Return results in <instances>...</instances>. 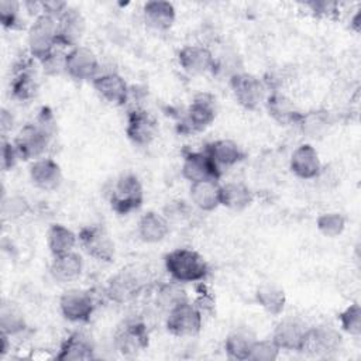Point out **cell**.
<instances>
[{
  "label": "cell",
  "instance_id": "1",
  "mask_svg": "<svg viewBox=\"0 0 361 361\" xmlns=\"http://www.w3.org/2000/svg\"><path fill=\"white\" fill-rule=\"evenodd\" d=\"M56 133V120L49 107L44 106L32 123L25 124L14 138L21 159H37L48 148Z\"/></svg>",
  "mask_w": 361,
  "mask_h": 361
},
{
  "label": "cell",
  "instance_id": "2",
  "mask_svg": "<svg viewBox=\"0 0 361 361\" xmlns=\"http://www.w3.org/2000/svg\"><path fill=\"white\" fill-rule=\"evenodd\" d=\"M165 268L176 282H202L209 274L206 259L192 248H175L165 255Z\"/></svg>",
  "mask_w": 361,
  "mask_h": 361
},
{
  "label": "cell",
  "instance_id": "3",
  "mask_svg": "<svg viewBox=\"0 0 361 361\" xmlns=\"http://www.w3.org/2000/svg\"><path fill=\"white\" fill-rule=\"evenodd\" d=\"M27 42L30 55L37 61L52 52L58 47L56 18L44 13L37 16L28 28Z\"/></svg>",
  "mask_w": 361,
  "mask_h": 361
},
{
  "label": "cell",
  "instance_id": "4",
  "mask_svg": "<svg viewBox=\"0 0 361 361\" xmlns=\"http://www.w3.org/2000/svg\"><path fill=\"white\" fill-rule=\"evenodd\" d=\"M216 97L210 93H199L185 110L178 127L180 133H199L207 128L216 118Z\"/></svg>",
  "mask_w": 361,
  "mask_h": 361
},
{
  "label": "cell",
  "instance_id": "5",
  "mask_svg": "<svg viewBox=\"0 0 361 361\" xmlns=\"http://www.w3.org/2000/svg\"><path fill=\"white\" fill-rule=\"evenodd\" d=\"M144 189L140 179L133 173H123L117 178L111 193L110 206L118 214H128L141 207Z\"/></svg>",
  "mask_w": 361,
  "mask_h": 361
},
{
  "label": "cell",
  "instance_id": "6",
  "mask_svg": "<svg viewBox=\"0 0 361 361\" xmlns=\"http://www.w3.org/2000/svg\"><path fill=\"white\" fill-rule=\"evenodd\" d=\"M230 87L240 106L247 110H257L267 99V85L255 75L235 72L230 76Z\"/></svg>",
  "mask_w": 361,
  "mask_h": 361
},
{
  "label": "cell",
  "instance_id": "7",
  "mask_svg": "<svg viewBox=\"0 0 361 361\" xmlns=\"http://www.w3.org/2000/svg\"><path fill=\"white\" fill-rule=\"evenodd\" d=\"M203 324L202 312L189 300L179 303L168 312L166 329L176 337L196 336Z\"/></svg>",
  "mask_w": 361,
  "mask_h": 361
},
{
  "label": "cell",
  "instance_id": "8",
  "mask_svg": "<svg viewBox=\"0 0 361 361\" xmlns=\"http://www.w3.org/2000/svg\"><path fill=\"white\" fill-rule=\"evenodd\" d=\"M341 343V334L331 326L309 327L299 351L314 357H327L338 351Z\"/></svg>",
  "mask_w": 361,
  "mask_h": 361
},
{
  "label": "cell",
  "instance_id": "9",
  "mask_svg": "<svg viewBox=\"0 0 361 361\" xmlns=\"http://www.w3.org/2000/svg\"><path fill=\"white\" fill-rule=\"evenodd\" d=\"M65 72L75 80H93L100 73V63L90 48L78 45L66 51Z\"/></svg>",
  "mask_w": 361,
  "mask_h": 361
},
{
  "label": "cell",
  "instance_id": "10",
  "mask_svg": "<svg viewBox=\"0 0 361 361\" xmlns=\"http://www.w3.org/2000/svg\"><path fill=\"white\" fill-rule=\"evenodd\" d=\"M144 288L141 275L134 269H120L106 285V296L116 303H127L138 296Z\"/></svg>",
  "mask_w": 361,
  "mask_h": 361
},
{
  "label": "cell",
  "instance_id": "11",
  "mask_svg": "<svg viewBox=\"0 0 361 361\" xmlns=\"http://www.w3.org/2000/svg\"><path fill=\"white\" fill-rule=\"evenodd\" d=\"M78 240L82 248L94 259L111 262L114 258V243L107 231L100 226H86L79 234Z\"/></svg>",
  "mask_w": 361,
  "mask_h": 361
},
{
  "label": "cell",
  "instance_id": "12",
  "mask_svg": "<svg viewBox=\"0 0 361 361\" xmlns=\"http://www.w3.org/2000/svg\"><path fill=\"white\" fill-rule=\"evenodd\" d=\"M126 134L133 144L145 147L158 135V123L147 110L134 109L127 116Z\"/></svg>",
  "mask_w": 361,
  "mask_h": 361
},
{
  "label": "cell",
  "instance_id": "13",
  "mask_svg": "<svg viewBox=\"0 0 361 361\" xmlns=\"http://www.w3.org/2000/svg\"><path fill=\"white\" fill-rule=\"evenodd\" d=\"M182 175L190 183L206 180V179H216L219 180L221 175V168L210 158L206 151H189L183 155L182 162Z\"/></svg>",
  "mask_w": 361,
  "mask_h": 361
},
{
  "label": "cell",
  "instance_id": "14",
  "mask_svg": "<svg viewBox=\"0 0 361 361\" xmlns=\"http://www.w3.org/2000/svg\"><path fill=\"white\" fill-rule=\"evenodd\" d=\"M59 309L62 316L69 322H87L94 312V300L86 290L71 289L62 293L59 299Z\"/></svg>",
  "mask_w": 361,
  "mask_h": 361
},
{
  "label": "cell",
  "instance_id": "15",
  "mask_svg": "<svg viewBox=\"0 0 361 361\" xmlns=\"http://www.w3.org/2000/svg\"><path fill=\"white\" fill-rule=\"evenodd\" d=\"M58 45L62 48H73L79 45L86 31V20L83 14L73 7H68L58 18Z\"/></svg>",
  "mask_w": 361,
  "mask_h": 361
},
{
  "label": "cell",
  "instance_id": "16",
  "mask_svg": "<svg viewBox=\"0 0 361 361\" xmlns=\"http://www.w3.org/2000/svg\"><path fill=\"white\" fill-rule=\"evenodd\" d=\"M114 345L123 355H135L148 347V331L141 322H128L114 336Z\"/></svg>",
  "mask_w": 361,
  "mask_h": 361
},
{
  "label": "cell",
  "instance_id": "17",
  "mask_svg": "<svg viewBox=\"0 0 361 361\" xmlns=\"http://www.w3.org/2000/svg\"><path fill=\"white\" fill-rule=\"evenodd\" d=\"M307 329L309 327L300 319L289 316L276 324L272 333V340L279 350L299 351Z\"/></svg>",
  "mask_w": 361,
  "mask_h": 361
},
{
  "label": "cell",
  "instance_id": "18",
  "mask_svg": "<svg viewBox=\"0 0 361 361\" xmlns=\"http://www.w3.org/2000/svg\"><path fill=\"white\" fill-rule=\"evenodd\" d=\"M290 171L300 179H314L322 173L319 152L310 144H300L290 155Z\"/></svg>",
  "mask_w": 361,
  "mask_h": 361
},
{
  "label": "cell",
  "instance_id": "19",
  "mask_svg": "<svg viewBox=\"0 0 361 361\" xmlns=\"http://www.w3.org/2000/svg\"><path fill=\"white\" fill-rule=\"evenodd\" d=\"M180 68L190 75H200L214 69L216 59L209 48L203 45H186L178 52Z\"/></svg>",
  "mask_w": 361,
  "mask_h": 361
},
{
  "label": "cell",
  "instance_id": "20",
  "mask_svg": "<svg viewBox=\"0 0 361 361\" xmlns=\"http://www.w3.org/2000/svg\"><path fill=\"white\" fill-rule=\"evenodd\" d=\"M92 85L94 90L109 103L113 104H124L128 99V87L126 80L116 72H103L99 73Z\"/></svg>",
  "mask_w": 361,
  "mask_h": 361
},
{
  "label": "cell",
  "instance_id": "21",
  "mask_svg": "<svg viewBox=\"0 0 361 361\" xmlns=\"http://www.w3.org/2000/svg\"><path fill=\"white\" fill-rule=\"evenodd\" d=\"M30 178L32 183L42 190H54L62 182V171L52 158H37L30 165Z\"/></svg>",
  "mask_w": 361,
  "mask_h": 361
},
{
  "label": "cell",
  "instance_id": "22",
  "mask_svg": "<svg viewBox=\"0 0 361 361\" xmlns=\"http://www.w3.org/2000/svg\"><path fill=\"white\" fill-rule=\"evenodd\" d=\"M55 358L61 361H87L94 358V348L87 336L75 331L62 341Z\"/></svg>",
  "mask_w": 361,
  "mask_h": 361
},
{
  "label": "cell",
  "instance_id": "23",
  "mask_svg": "<svg viewBox=\"0 0 361 361\" xmlns=\"http://www.w3.org/2000/svg\"><path fill=\"white\" fill-rule=\"evenodd\" d=\"M265 106L269 116L281 126L296 124L300 116V111L296 109L295 103L279 90H274L267 96Z\"/></svg>",
  "mask_w": 361,
  "mask_h": 361
},
{
  "label": "cell",
  "instance_id": "24",
  "mask_svg": "<svg viewBox=\"0 0 361 361\" xmlns=\"http://www.w3.org/2000/svg\"><path fill=\"white\" fill-rule=\"evenodd\" d=\"M220 188L216 179H206L190 183L189 195L192 203L203 212H212L220 206Z\"/></svg>",
  "mask_w": 361,
  "mask_h": 361
},
{
  "label": "cell",
  "instance_id": "25",
  "mask_svg": "<svg viewBox=\"0 0 361 361\" xmlns=\"http://www.w3.org/2000/svg\"><path fill=\"white\" fill-rule=\"evenodd\" d=\"M145 23L155 30H168L175 21L176 13L172 3L165 0H151L142 7Z\"/></svg>",
  "mask_w": 361,
  "mask_h": 361
},
{
  "label": "cell",
  "instance_id": "26",
  "mask_svg": "<svg viewBox=\"0 0 361 361\" xmlns=\"http://www.w3.org/2000/svg\"><path fill=\"white\" fill-rule=\"evenodd\" d=\"M169 233V221L158 212H147L138 221V235L142 241L155 244L162 241Z\"/></svg>",
  "mask_w": 361,
  "mask_h": 361
},
{
  "label": "cell",
  "instance_id": "27",
  "mask_svg": "<svg viewBox=\"0 0 361 361\" xmlns=\"http://www.w3.org/2000/svg\"><path fill=\"white\" fill-rule=\"evenodd\" d=\"M82 269H83L82 257L75 251L55 255L49 267L51 275L54 276V279L59 282H71L78 279L82 274Z\"/></svg>",
  "mask_w": 361,
  "mask_h": 361
},
{
  "label": "cell",
  "instance_id": "28",
  "mask_svg": "<svg viewBox=\"0 0 361 361\" xmlns=\"http://www.w3.org/2000/svg\"><path fill=\"white\" fill-rule=\"evenodd\" d=\"M11 93L16 99L25 102L35 96L38 90V82L35 73L31 69L30 61H23L18 65V69L14 72V76L10 83Z\"/></svg>",
  "mask_w": 361,
  "mask_h": 361
},
{
  "label": "cell",
  "instance_id": "29",
  "mask_svg": "<svg viewBox=\"0 0 361 361\" xmlns=\"http://www.w3.org/2000/svg\"><path fill=\"white\" fill-rule=\"evenodd\" d=\"M204 151L210 155V158L217 164L219 168L221 166H233L244 158V152L240 145L227 138L216 140L206 145Z\"/></svg>",
  "mask_w": 361,
  "mask_h": 361
},
{
  "label": "cell",
  "instance_id": "30",
  "mask_svg": "<svg viewBox=\"0 0 361 361\" xmlns=\"http://www.w3.org/2000/svg\"><path fill=\"white\" fill-rule=\"evenodd\" d=\"M331 124L330 113L324 109L310 110L306 113H300L296 126H299L300 131L313 140H319L329 131Z\"/></svg>",
  "mask_w": 361,
  "mask_h": 361
},
{
  "label": "cell",
  "instance_id": "31",
  "mask_svg": "<svg viewBox=\"0 0 361 361\" xmlns=\"http://www.w3.org/2000/svg\"><path fill=\"white\" fill-rule=\"evenodd\" d=\"M252 200V190L243 182H227L220 188V204L231 210H244Z\"/></svg>",
  "mask_w": 361,
  "mask_h": 361
},
{
  "label": "cell",
  "instance_id": "32",
  "mask_svg": "<svg viewBox=\"0 0 361 361\" xmlns=\"http://www.w3.org/2000/svg\"><path fill=\"white\" fill-rule=\"evenodd\" d=\"M255 300L267 313L278 316L285 307L286 295L283 289L276 283L265 282L258 286L255 292Z\"/></svg>",
  "mask_w": 361,
  "mask_h": 361
},
{
  "label": "cell",
  "instance_id": "33",
  "mask_svg": "<svg viewBox=\"0 0 361 361\" xmlns=\"http://www.w3.org/2000/svg\"><path fill=\"white\" fill-rule=\"evenodd\" d=\"M78 241V235L59 223L51 224L47 231V245L54 257L73 251Z\"/></svg>",
  "mask_w": 361,
  "mask_h": 361
},
{
  "label": "cell",
  "instance_id": "34",
  "mask_svg": "<svg viewBox=\"0 0 361 361\" xmlns=\"http://www.w3.org/2000/svg\"><path fill=\"white\" fill-rule=\"evenodd\" d=\"M27 327L25 316L18 305L11 300H3L0 306V329L7 336H17Z\"/></svg>",
  "mask_w": 361,
  "mask_h": 361
},
{
  "label": "cell",
  "instance_id": "35",
  "mask_svg": "<svg viewBox=\"0 0 361 361\" xmlns=\"http://www.w3.org/2000/svg\"><path fill=\"white\" fill-rule=\"evenodd\" d=\"M255 337L247 330H234L224 341V350L228 358L245 361L250 358V353Z\"/></svg>",
  "mask_w": 361,
  "mask_h": 361
},
{
  "label": "cell",
  "instance_id": "36",
  "mask_svg": "<svg viewBox=\"0 0 361 361\" xmlns=\"http://www.w3.org/2000/svg\"><path fill=\"white\" fill-rule=\"evenodd\" d=\"M186 300H189L186 292L183 290V288H180V285H178V282L164 283L159 286L157 292V303L166 312Z\"/></svg>",
  "mask_w": 361,
  "mask_h": 361
},
{
  "label": "cell",
  "instance_id": "37",
  "mask_svg": "<svg viewBox=\"0 0 361 361\" xmlns=\"http://www.w3.org/2000/svg\"><path fill=\"white\" fill-rule=\"evenodd\" d=\"M317 230L324 237H338L345 228V217L338 212H326L322 213L316 220Z\"/></svg>",
  "mask_w": 361,
  "mask_h": 361
},
{
  "label": "cell",
  "instance_id": "38",
  "mask_svg": "<svg viewBox=\"0 0 361 361\" xmlns=\"http://www.w3.org/2000/svg\"><path fill=\"white\" fill-rule=\"evenodd\" d=\"M340 327L350 336L358 337L361 334V307L358 303L348 305L338 314Z\"/></svg>",
  "mask_w": 361,
  "mask_h": 361
},
{
  "label": "cell",
  "instance_id": "39",
  "mask_svg": "<svg viewBox=\"0 0 361 361\" xmlns=\"http://www.w3.org/2000/svg\"><path fill=\"white\" fill-rule=\"evenodd\" d=\"M28 210H30V204L27 199L23 196L13 195L1 199V213L4 219H10V220L20 219L24 214H27Z\"/></svg>",
  "mask_w": 361,
  "mask_h": 361
},
{
  "label": "cell",
  "instance_id": "40",
  "mask_svg": "<svg viewBox=\"0 0 361 361\" xmlns=\"http://www.w3.org/2000/svg\"><path fill=\"white\" fill-rule=\"evenodd\" d=\"M279 347L269 340H255L250 353V358L252 361H274L279 355Z\"/></svg>",
  "mask_w": 361,
  "mask_h": 361
},
{
  "label": "cell",
  "instance_id": "41",
  "mask_svg": "<svg viewBox=\"0 0 361 361\" xmlns=\"http://www.w3.org/2000/svg\"><path fill=\"white\" fill-rule=\"evenodd\" d=\"M20 7L21 4L14 0H1L0 1V21L6 28H18L20 27Z\"/></svg>",
  "mask_w": 361,
  "mask_h": 361
},
{
  "label": "cell",
  "instance_id": "42",
  "mask_svg": "<svg viewBox=\"0 0 361 361\" xmlns=\"http://www.w3.org/2000/svg\"><path fill=\"white\" fill-rule=\"evenodd\" d=\"M65 58L66 52H63L62 47H56L52 52H49L45 58L38 61L48 75H59L61 72H65Z\"/></svg>",
  "mask_w": 361,
  "mask_h": 361
},
{
  "label": "cell",
  "instance_id": "43",
  "mask_svg": "<svg viewBox=\"0 0 361 361\" xmlns=\"http://www.w3.org/2000/svg\"><path fill=\"white\" fill-rule=\"evenodd\" d=\"M21 159L13 141H7L6 137L1 141V166L4 171L13 169Z\"/></svg>",
  "mask_w": 361,
  "mask_h": 361
},
{
  "label": "cell",
  "instance_id": "44",
  "mask_svg": "<svg viewBox=\"0 0 361 361\" xmlns=\"http://www.w3.org/2000/svg\"><path fill=\"white\" fill-rule=\"evenodd\" d=\"M305 6L317 17L334 18L338 14V4L334 1H309Z\"/></svg>",
  "mask_w": 361,
  "mask_h": 361
},
{
  "label": "cell",
  "instance_id": "45",
  "mask_svg": "<svg viewBox=\"0 0 361 361\" xmlns=\"http://www.w3.org/2000/svg\"><path fill=\"white\" fill-rule=\"evenodd\" d=\"M196 293L197 295H196L193 305L202 312V314L214 307V298L212 296V293L209 292V289L206 288V285L203 282H197Z\"/></svg>",
  "mask_w": 361,
  "mask_h": 361
},
{
  "label": "cell",
  "instance_id": "46",
  "mask_svg": "<svg viewBox=\"0 0 361 361\" xmlns=\"http://www.w3.org/2000/svg\"><path fill=\"white\" fill-rule=\"evenodd\" d=\"M13 123H14V118H13L11 113H10L8 110H6V109H1V114H0V128H1L3 137H6V133L13 128Z\"/></svg>",
  "mask_w": 361,
  "mask_h": 361
},
{
  "label": "cell",
  "instance_id": "47",
  "mask_svg": "<svg viewBox=\"0 0 361 361\" xmlns=\"http://www.w3.org/2000/svg\"><path fill=\"white\" fill-rule=\"evenodd\" d=\"M360 20H361V10H357V13L353 16V18H351V28L355 31V32H360V30H361V23H360Z\"/></svg>",
  "mask_w": 361,
  "mask_h": 361
},
{
  "label": "cell",
  "instance_id": "48",
  "mask_svg": "<svg viewBox=\"0 0 361 361\" xmlns=\"http://www.w3.org/2000/svg\"><path fill=\"white\" fill-rule=\"evenodd\" d=\"M31 358H34V360H48V358H52L54 355L52 354H49V353H44V350H32V353H31V355H30Z\"/></svg>",
  "mask_w": 361,
  "mask_h": 361
},
{
  "label": "cell",
  "instance_id": "49",
  "mask_svg": "<svg viewBox=\"0 0 361 361\" xmlns=\"http://www.w3.org/2000/svg\"><path fill=\"white\" fill-rule=\"evenodd\" d=\"M8 338H10V336L1 333V347H0V354L1 355H6L8 353V348L11 347V344L8 343Z\"/></svg>",
  "mask_w": 361,
  "mask_h": 361
}]
</instances>
